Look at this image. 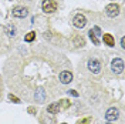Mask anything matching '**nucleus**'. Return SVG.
<instances>
[{
    "label": "nucleus",
    "instance_id": "5701e85b",
    "mask_svg": "<svg viewBox=\"0 0 125 124\" xmlns=\"http://www.w3.org/2000/svg\"><path fill=\"white\" fill-rule=\"evenodd\" d=\"M108 124H109V123H108Z\"/></svg>",
    "mask_w": 125,
    "mask_h": 124
},
{
    "label": "nucleus",
    "instance_id": "39448f33",
    "mask_svg": "<svg viewBox=\"0 0 125 124\" xmlns=\"http://www.w3.org/2000/svg\"><path fill=\"white\" fill-rule=\"evenodd\" d=\"M101 34V29L98 27V26H95L94 29L88 31V36H90V39L93 40L94 44H100V39H98V36Z\"/></svg>",
    "mask_w": 125,
    "mask_h": 124
},
{
    "label": "nucleus",
    "instance_id": "6ab92c4d",
    "mask_svg": "<svg viewBox=\"0 0 125 124\" xmlns=\"http://www.w3.org/2000/svg\"><path fill=\"white\" fill-rule=\"evenodd\" d=\"M88 123H90V118H84V120H81L78 124H88Z\"/></svg>",
    "mask_w": 125,
    "mask_h": 124
},
{
    "label": "nucleus",
    "instance_id": "f257e3e1",
    "mask_svg": "<svg viewBox=\"0 0 125 124\" xmlns=\"http://www.w3.org/2000/svg\"><path fill=\"white\" fill-rule=\"evenodd\" d=\"M111 70H112L115 74H119V73H122V70H124V62H122V59H119V57H115V59L111 62Z\"/></svg>",
    "mask_w": 125,
    "mask_h": 124
},
{
    "label": "nucleus",
    "instance_id": "0eeeda50",
    "mask_svg": "<svg viewBox=\"0 0 125 124\" xmlns=\"http://www.w3.org/2000/svg\"><path fill=\"white\" fill-rule=\"evenodd\" d=\"M118 117H119V111H118L115 107L108 109L107 110V113H105V118H107V121H115Z\"/></svg>",
    "mask_w": 125,
    "mask_h": 124
},
{
    "label": "nucleus",
    "instance_id": "1a4fd4ad",
    "mask_svg": "<svg viewBox=\"0 0 125 124\" xmlns=\"http://www.w3.org/2000/svg\"><path fill=\"white\" fill-rule=\"evenodd\" d=\"M58 78H60V81L62 84H68V83L73 81V73L71 71H61Z\"/></svg>",
    "mask_w": 125,
    "mask_h": 124
},
{
    "label": "nucleus",
    "instance_id": "f8f14e48",
    "mask_svg": "<svg viewBox=\"0 0 125 124\" xmlns=\"http://www.w3.org/2000/svg\"><path fill=\"white\" fill-rule=\"evenodd\" d=\"M4 31L7 33L9 37H14V36H16V31H17V30H16V27L13 26V24H7V26L4 27Z\"/></svg>",
    "mask_w": 125,
    "mask_h": 124
},
{
    "label": "nucleus",
    "instance_id": "20e7f679",
    "mask_svg": "<svg viewBox=\"0 0 125 124\" xmlns=\"http://www.w3.org/2000/svg\"><path fill=\"white\" fill-rule=\"evenodd\" d=\"M105 14L108 17H117L119 14V6L115 4V3H111L105 7Z\"/></svg>",
    "mask_w": 125,
    "mask_h": 124
},
{
    "label": "nucleus",
    "instance_id": "aec40b11",
    "mask_svg": "<svg viewBox=\"0 0 125 124\" xmlns=\"http://www.w3.org/2000/svg\"><path fill=\"white\" fill-rule=\"evenodd\" d=\"M121 47H122V49H125V37H122V39H121Z\"/></svg>",
    "mask_w": 125,
    "mask_h": 124
},
{
    "label": "nucleus",
    "instance_id": "412c9836",
    "mask_svg": "<svg viewBox=\"0 0 125 124\" xmlns=\"http://www.w3.org/2000/svg\"><path fill=\"white\" fill-rule=\"evenodd\" d=\"M29 111H30V114H34V109L33 107H29Z\"/></svg>",
    "mask_w": 125,
    "mask_h": 124
},
{
    "label": "nucleus",
    "instance_id": "dca6fc26",
    "mask_svg": "<svg viewBox=\"0 0 125 124\" xmlns=\"http://www.w3.org/2000/svg\"><path fill=\"white\" fill-rule=\"evenodd\" d=\"M74 41H75V46H84L85 44V41H84V39L83 37H74Z\"/></svg>",
    "mask_w": 125,
    "mask_h": 124
},
{
    "label": "nucleus",
    "instance_id": "4468645a",
    "mask_svg": "<svg viewBox=\"0 0 125 124\" xmlns=\"http://www.w3.org/2000/svg\"><path fill=\"white\" fill-rule=\"evenodd\" d=\"M36 39V31H29L26 36H24V40L27 41V43H30V41H33V40Z\"/></svg>",
    "mask_w": 125,
    "mask_h": 124
},
{
    "label": "nucleus",
    "instance_id": "7ed1b4c3",
    "mask_svg": "<svg viewBox=\"0 0 125 124\" xmlns=\"http://www.w3.org/2000/svg\"><path fill=\"white\" fill-rule=\"evenodd\" d=\"M87 66H88V70L91 73H94V74H98L101 71V63L98 62V60H95V59H90Z\"/></svg>",
    "mask_w": 125,
    "mask_h": 124
},
{
    "label": "nucleus",
    "instance_id": "4be33fe9",
    "mask_svg": "<svg viewBox=\"0 0 125 124\" xmlns=\"http://www.w3.org/2000/svg\"><path fill=\"white\" fill-rule=\"evenodd\" d=\"M62 124H65V123H62Z\"/></svg>",
    "mask_w": 125,
    "mask_h": 124
},
{
    "label": "nucleus",
    "instance_id": "f03ea898",
    "mask_svg": "<svg viewBox=\"0 0 125 124\" xmlns=\"http://www.w3.org/2000/svg\"><path fill=\"white\" fill-rule=\"evenodd\" d=\"M41 7L44 10V13H54L55 9H57V3H55L54 0H44L43 4H41Z\"/></svg>",
    "mask_w": 125,
    "mask_h": 124
},
{
    "label": "nucleus",
    "instance_id": "ddd939ff",
    "mask_svg": "<svg viewBox=\"0 0 125 124\" xmlns=\"http://www.w3.org/2000/svg\"><path fill=\"white\" fill-rule=\"evenodd\" d=\"M60 109H61V107H60V104H58V103H54V104H50V106L47 107V111H48V113H51V114H55V113H58V111H60Z\"/></svg>",
    "mask_w": 125,
    "mask_h": 124
},
{
    "label": "nucleus",
    "instance_id": "a211bd4d",
    "mask_svg": "<svg viewBox=\"0 0 125 124\" xmlns=\"http://www.w3.org/2000/svg\"><path fill=\"white\" fill-rule=\"evenodd\" d=\"M68 94L74 96V97H78V93H77V91H74V90H68Z\"/></svg>",
    "mask_w": 125,
    "mask_h": 124
},
{
    "label": "nucleus",
    "instance_id": "6e6552de",
    "mask_svg": "<svg viewBox=\"0 0 125 124\" xmlns=\"http://www.w3.org/2000/svg\"><path fill=\"white\" fill-rule=\"evenodd\" d=\"M29 14V9L27 7H21V6H17V7L13 9V16L14 17H19V19H23Z\"/></svg>",
    "mask_w": 125,
    "mask_h": 124
},
{
    "label": "nucleus",
    "instance_id": "2eb2a0df",
    "mask_svg": "<svg viewBox=\"0 0 125 124\" xmlns=\"http://www.w3.org/2000/svg\"><path fill=\"white\" fill-rule=\"evenodd\" d=\"M58 104H60V107H62V109H67V107H70L71 103L68 100H65V99H62V100L58 101Z\"/></svg>",
    "mask_w": 125,
    "mask_h": 124
},
{
    "label": "nucleus",
    "instance_id": "423d86ee",
    "mask_svg": "<svg viewBox=\"0 0 125 124\" xmlns=\"http://www.w3.org/2000/svg\"><path fill=\"white\" fill-rule=\"evenodd\" d=\"M74 26L77 27V29H84L87 26V17L84 14H77L74 17Z\"/></svg>",
    "mask_w": 125,
    "mask_h": 124
},
{
    "label": "nucleus",
    "instance_id": "f3484780",
    "mask_svg": "<svg viewBox=\"0 0 125 124\" xmlns=\"http://www.w3.org/2000/svg\"><path fill=\"white\" fill-rule=\"evenodd\" d=\"M9 100L13 101V103H20V100H19L16 96H13V94H9Z\"/></svg>",
    "mask_w": 125,
    "mask_h": 124
},
{
    "label": "nucleus",
    "instance_id": "9d476101",
    "mask_svg": "<svg viewBox=\"0 0 125 124\" xmlns=\"http://www.w3.org/2000/svg\"><path fill=\"white\" fill-rule=\"evenodd\" d=\"M102 40H104V43L109 47H112L115 44V40L112 37V34H109V33H104V34H102Z\"/></svg>",
    "mask_w": 125,
    "mask_h": 124
},
{
    "label": "nucleus",
    "instance_id": "9b49d317",
    "mask_svg": "<svg viewBox=\"0 0 125 124\" xmlns=\"http://www.w3.org/2000/svg\"><path fill=\"white\" fill-rule=\"evenodd\" d=\"M44 100H46V91H44V88H39V90H36V101L43 103Z\"/></svg>",
    "mask_w": 125,
    "mask_h": 124
}]
</instances>
